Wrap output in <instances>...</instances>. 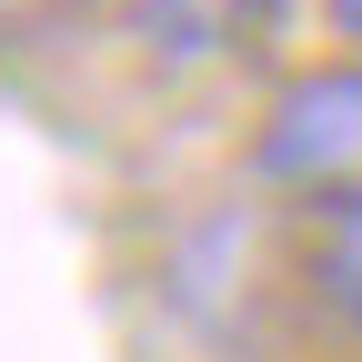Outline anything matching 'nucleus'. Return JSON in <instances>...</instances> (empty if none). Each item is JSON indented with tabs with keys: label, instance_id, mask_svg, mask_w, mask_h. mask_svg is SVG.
Wrapping results in <instances>:
<instances>
[{
	"label": "nucleus",
	"instance_id": "5",
	"mask_svg": "<svg viewBox=\"0 0 362 362\" xmlns=\"http://www.w3.org/2000/svg\"><path fill=\"white\" fill-rule=\"evenodd\" d=\"M0 21H40V0H0Z\"/></svg>",
	"mask_w": 362,
	"mask_h": 362
},
{
	"label": "nucleus",
	"instance_id": "2",
	"mask_svg": "<svg viewBox=\"0 0 362 362\" xmlns=\"http://www.w3.org/2000/svg\"><path fill=\"white\" fill-rule=\"evenodd\" d=\"M272 21H282V0H131V30L151 40V61H181V71L252 51Z\"/></svg>",
	"mask_w": 362,
	"mask_h": 362
},
{
	"label": "nucleus",
	"instance_id": "1",
	"mask_svg": "<svg viewBox=\"0 0 362 362\" xmlns=\"http://www.w3.org/2000/svg\"><path fill=\"white\" fill-rule=\"evenodd\" d=\"M252 181L302 211L362 202V51L272 81V101L252 121Z\"/></svg>",
	"mask_w": 362,
	"mask_h": 362
},
{
	"label": "nucleus",
	"instance_id": "4",
	"mask_svg": "<svg viewBox=\"0 0 362 362\" xmlns=\"http://www.w3.org/2000/svg\"><path fill=\"white\" fill-rule=\"evenodd\" d=\"M322 21H332V30L352 40V51H362V0H322Z\"/></svg>",
	"mask_w": 362,
	"mask_h": 362
},
{
	"label": "nucleus",
	"instance_id": "3",
	"mask_svg": "<svg viewBox=\"0 0 362 362\" xmlns=\"http://www.w3.org/2000/svg\"><path fill=\"white\" fill-rule=\"evenodd\" d=\"M302 282H312V302H322L332 322L362 342V202H342V211H312Z\"/></svg>",
	"mask_w": 362,
	"mask_h": 362
}]
</instances>
